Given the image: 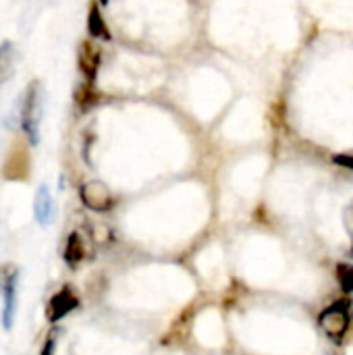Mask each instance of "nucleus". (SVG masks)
I'll use <instances>...</instances> for the list:
<instances>
[{
    "label": "nucleus",
    "mask_w": 353,
    "mask_h": 355,
    "mask_svg": "<svg viewBox=\"0 0 353 355\" xmlns=\"http://www.w3.org/2000/svg\"><path fill=\"white\" fill-rule=\"evenodd\" d=\"M44 121V87L37 79L29 81L21 102V131L31 146L40 144V131Z\"/></svg>",
    "instance_id": "f257e3e1"
},
{
    "label": "nucleus",
    "mask_w": 353,
    "mask_h": 355,
    "mask_svg": "<svg viewBox=\"0 0 353 355\" xmlns=\"http://www.w3.org/2000/svg\"><path fill=\"white\" fill-rule=\"evenodd\" d=\"M17 64H19V48L15 42L4 40L0 44V85L12 79V75L17 73Z\"/></svg>",
    "instance_id": "9d476101"
},
{
    "label": "nucleus",
    "mask_w": 353,
    "mask_h": 355,
    "mask_svg": "<svg viewBox=\"0 0 353 355\" xmlns=\"http://www.w3.org/2000/svg\"><path fill=\"white\" fill-rule=\"evenodd\" d=\"M87 33L92 37H98V40H110V29L102 17V6L98 2H92L89 4V10H87Z\"/></svg>",
    "instance_id": "9b49d317"
},
{
    "label": "nucleus",
    "mask_w": 353,
    "mask_h": 355,
    "mask_svg": "<svg viewBox=\"0 0 353 355\" xmlns=\"http://www.w3.org/2000/svg\"><path fill=\"white\" fill-rule=\"evenodd\" d=\"M0 297H2L0 320L4 331H10L17 320V306H19V270L15 264H4L0 268Z\"/></svg>",
    "instance_id": "7ed1b4c3"
},
{
    "label": "nucleus",
    "mask_w": 353,
    "mask_h": 355,
    "mask_svg": "<svg viewBox=\"0 0 353 355\" xmlns=\"http://www.w3.org/2000/svg\"><path fill=\"white\" fill-rule=\"evenodd\" d=\"M75 100H77V104H79L81 110H87L92 104H96V102H98V94H94V83H87V81H85V83L77 89Z\"/></svg>",
    "instance_id": "f8f14e48"
},
{
    "label": "nucleus",
    "mask_w": 353,
    "mask_h": 355,
    "mask_svg": "<svg viewBox=\"0 0 353 355\" xmlns=\"http://www.w3.org/2000/svg\"><path fill=\"white\" fill-rule=\"evenodd\" d=\"M337 279L343 291L353 293V266L352 264H339L337 266Z\"/></svg>",
    "instance_id": "ddd939ff"
},
{
    "label": "nucleus",
    "mask_w": 353,
    "mask_h": 355,
    "mask_svg": "<svg viewBox=\"0 0 353 355\" xmlns=\"http://www.w3.org/2000/svg\"><path fill=\"white\" fill-rule=\"evenodd\" d=\"M77 308H79V297L75 295V291L71 287H62L60 291H56L48 300V304H46V320L50 324H56V322L64 320Z\"/></svg>",
    "instance_id": "0eeeda50"
},
{
    "label": "nucleus",
    "mask_w": 353,
    "mask_h": 355,
    "mask_svg": "<svg viewBox=\"0 0 353 355\" xmlns=\"http://www.w3.org/2000/svg\"><path fill=\"white\" fill-rule=\"evenodd\" d=\"M62 258H64V264L69 268H79L85 262V258H87V239L79 231H73L67 237Z\"/></svg>",
    "instance_id": "6e6552de"
},
{
    "label": "nucleus",
    "mask_w": 353,
    "mask_h": 355,
    "mask_svg": "<svg viewBox=\"0 0 353 355\" xmlns=\"http://www.w3.org/2000/svg\"><path fill=\"white\" fill-rule=\"evenodd\" d=\"M100 64H102L100 46L96 42H92V40H83L77 46V67H79V73L83 75V79L87 83H96Z\"/></svg>",
    "instance_id": "423d86ee"
},
{
    "label": "nucleus",
    "mask_w": 353,
    "mask_h": 355,
    "mask_svg": "<svg viewBox=\"0 0 353 355\" xmlns=\"http://www.w3.org/2000/svg\"><path fill=\"white\" fill-rule=\"evenodd\" d=\"M29 148L25 144V139H15L8 154H6V160H4V168H2V175L6 179H25L27 173H29Z\"/></svg>",
    "instance_id": "39448f33"
},
{
    "label": "nucleus",
    "mask_w": 353,
    "mask_h": 355,
    "mask_svg": "<svg viewBox=\"0 0 353 355\" xmlns=\"http://www.w3.org/2000/svg\"><path fill=\"white\" fill-rule=\"evenodd\" d=\"M352 254H353V248H352Z\"/></svg>",
    "instance_id": "dca6fc26"
},
{
    "label": "nucleus",
    "mask_w": 353,
    "mask_h": 355,
    "mask_svg": "<svg viewBox=\"0 0 353 355\" xmlns=\"http://www.w3.org/2000/svg\"><path fill=\"white\" fill-rule=\"evenodd\" d=\"M352 324V304L350 300H339L333 306H329L325 312L318 316V327L320 331L333 341V343H343L347 331Z\"/></svg>",
    "instance_id": "f03ea898"
},
{
    "label": "nucleus",
    "mask_w": 353,
    "mask_h": 355,
    "mask_svg": "<svg viewBox=\"0 0 353 355\" xmlns=\"http://www.w3.org/2000/svg\"><path fill=\"white\" fill-rule=\"evenodd\" d=\"M98 4H100V6H106V4H108V0H98Z\"/></svg>",
    "instance_id": "2eb2a0df"
},
{
    "label": "nucleus",
    "mask_w": 353,
    "mask_h": 355,
    "mask_svg": "<svg viewBox=\"0 0 353 355\" xmlns=\"http://www.w3.org/2000/svg\"><path fill=\"white\" fill-rule=\"evenodd\" d=\"M333 162H335L337 166H343V168L353 171V154H335V156H333Z\"/></svg>",
    "instance_id": "4468645a"
},
{
    "label": "nucleus",
    "mask_w": 353,
    "mask_h": 355,
    "mask_svg": "<svg viewBox=\"0 0 353 355\" xmlns=\"http://www.w3.org/2000/svg\"><path fill=\"white\" fill-rule=\"evenodd\" d=\"M79 198L85 208L92 212H108L114 206L112 191L102 181H87L79 187Z\"/></svg>",
    "instance_id": "20e7f679"
},
{
    "label": "nucleus",
    "mask_w": 353,
    "mask_h": 355,
    "mask_svg": "<svg viewBox=\"0 0 353 355\" xmlns=\"http://www.w3.org/2000/svg\"><path fill=\"white\" fill-rule=\"evenodd\" d=\"M33 218L40 227H50V223L54 220V198L48 185H40L33 196Z\"/></svg>",
    "instance_id": "1a4fd4ad"
}]
</instances>
